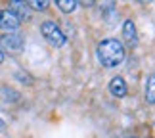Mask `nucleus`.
Instances as JSON below:
<instances>
[{
    "instance_id": "obj_6",
    "label": "nucleus",
    "mask_w": 155,
    "mask_h": 138,
    "mask_svg": "<svg viewBox=\"0 0 155 138\" xmlns=\"http://www.w3.org/2000/svg\"><path fill=\"white\" fill-rule=\"evenodd\" d=\"M10 6H12L10 10L17 15V19H19V21L31 17V8H29L27 2H17V0H14V2H10Z\"/></svg>"
},
{
    "instance_id": "obj_9",
    "label": "nucleus",
    "mask_w": 155,
    "mask_h": 138,
    "mask_svg": "<svg viewBox=\"0 0 155 138\" xmlns=\"http://www.w3.org/2000/svg\"><path fill=\"white\" fill-rule=\"evenodd\" d=\"M56 6L63 12V14H71V12H75V10H77L79 2H77V0H58Z\"/></svg>"
},
{
    "instance_id": "obj_11",
    "label": "nucleus",
    "mask_w": 155,
    "mask_h": 138,
    "mask_svg": "<svg viewBox=\"0 0 155 138\" xmlns=\"http://www.w3.org/2000/svg\"><path fill=\"white\" fill-rule=\"evenodd\" d=\"M4 62V52H2V48H0V63Z\"/></svg>"
},
{
    "instance_id": "obj_5",
    "label": "nucleus",
    "mask_w": 155,
    "mask_h": 138,
    "mask_svg": "<svg viewBox=\"0 0 155 138\" xmlns=\"http://www.w3.org/2000/svg\"><path fill=\"white\" fill-rule=\"evenodd\" d=\"M109 92L115 98H124L127 96V82H124L123 77H113L109 82Z\"/></svg>"
},
{
    "instance_id": "obj_1",
    "label": "nucleus",
    "mask_w": 155,
    "mask_h": 138,
    "mask_svg": "<svg viewBox=\"0 0 155 138\" xmlns=\"http://www.w3.org/2000/svg\"><path fill=\"white\" fill-rule=\"evenodd\" d=\"M124 56H127L124 44L117 39H105L98 44V59L107 69H113L117 65H121L124 62Z\"/></svg>"
},
{
    "instance_id": "obj_12",
    "label": "nucleus",
    "mask_w": 155,
    "mask_h": 138,
    "mask_svg": "<svg viewBox=\"0 0 155 138\" xmlns=\"http://www.w3.org/2000/svg\"><path fill=\"white\" fill-rule=\"evenodd\" d=\"M4 127H6V123H4V121H2V119H0V130H2V129H4Z\"/></svg>"
},
{
    "instance_id": "obj_2",
    "label": "nucleus",
    "mask_w": 155,
    "mask_h": 138,
    "mask_svg": "<svg viewBox=\"0 0 155 138\" xmlns=\"http://www.w3.org/2000/svg\"><path fill=\"white\" fill-rule=\"evenodd\" d=\"M40 31H42V37L48 40L52 46H56V48H61L65 44V40H67V37L63 35V31L54 21H42Z\"/></svg>"
},
{
    "instance_id": "obj_7",
    "label": "nucleus",
    "mask_w": 155,
    "mask_h": 138,
    "mask_svg": "<svg viewBox=\"0 0 155 138\" xmlns=\"http://www.w3.org/2000/svg\"><path fill=\"white\" fill-rule=\"evenodd\" d=\"M123 37H124V40H128V42H136V27H134L132 19H127L123 23Z\"/></svg>"
},
{
    "instance_id": "obj_10",
    "label": "nucleus",
    "mask_w": 155,
    "mask_h": 138,
    "mask_svg": "<svg viewBox=\"0 0 155 138\" xmlns=\"http://www.w3.org/2000/svg\"><path fill=\"white\" fill-rule=\"evenodd\" d=\"M27 4H29L31 10H38V12H44L48 8V2H46V0H33V2H27Z\"/></svg>"
},
{
    "instance_id": "obj_8",
    "label": "nucleus",
    "mask_w": 155,
    "mask_h": 138,
    "mask_svg": "<svg viewBox=\"0 0 155 138\" xmlns=\"http://www.w3.org/2000/svg\"><path fill=\"white\" fill-rule=\"evenodd\" d=\"M146 102H147V104H155V73L147 77V82H146Z\"/></svg>"
},
{
    "instance_id": "obj_3",
    "label": "nucleus",
    "mask_w": 155,
    "mask_h": 138,
    "mask_svg": "<svg viewBox=\"0 0 155 138\" xmlns=\"http://www.w3.org/2000/svg\"><path fill=\"white\" fill-rule=\"evenodd\" d=\"M0 48L2 52H12V54H19L23 50V37L19 33H6L0 39Z\"/></svg>"
},
{
    "instance_id": "obj_4",
    "label": "nucleus",
    "mask_w": 155,
    "mask_h": 138,
    "mask_svg": "<svg viewBox=\"0 0 155 138\" xmlns=\"http://www.w3.org/2000/svg\"><path fill=\"white\" fill-rule=\"evenodd\" d=\"M21 21L17 19V15L12 10H0V29L6 33H15L19 29Z\"/></svg>"
}]
</instances>
